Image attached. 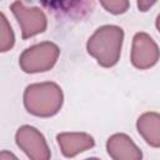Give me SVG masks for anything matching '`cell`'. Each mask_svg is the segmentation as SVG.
<instances>
[{
	"label": "cell",
	"mask_w": 160,
	"mask_h": 160,
	"mask_svg": "<svg viewBox=\"0 0 160 160\" xmlns=\"http://www.w3.org/2000/svg\"><path fill=\"white\" fill-rule=\"evenodd\" d=\"M10 9L21 29V38L29 39L41 34L48 28V19L42 9L38 6H26L22 1H14Z\"/></svg>",
	"instance_id": "cell-4"
},
{
	"label": "cell",
	"mask_w": 160,
	"mask_h": 160,
	"mask_svg": "<svg viewBox=\"0 0 160 160\" xmlns=\"http://www.w3.org/2000/svg\"><path fill=\"white\" fill-rule=\"evenodd\" d=\"M136 129L142 139L152 148L160 146V115L156 111H146L136 120Z\"/></svg>",
	"instance_id": "cell-9"
},
{
	"label": "cell",
	"mask_w": 160,
	"mask_h": 160,
	"mask_svg": "<svg viewBox=\"0 0 160 160\" xmlns=\"http://www.w3.org/2000/svg\"><path fill=\"white\" fill-rule=\"evenodd\" d=\"M22 100L29 114L38 118H50L60 111L64 104V92L56 82H34L25 88Z\"/></svg>",
	"instance_id": "cell-2"
},
{
	"label": "cell",
	"mask_w": 160,
	"mask_h": 160,
	"mask_svg": "<svg viewBox=\"0 0 160 160\" xmlns=\"http://www.w3.org/2000/svg\"><path fill=\"white\" fill-rule=\"evenodd\" d=\"M14 45H15L14 30L5 14L0 11V52H6L11 50Z\"/></svg>",
	"instance_id": "cell-10"
},
{
	"label": "cell",
	"mask_w": 160,
	"mask_h": 160,
	"mask_svg": "<svg viewBox=\"0 0 160 160\" xmlns=\"http://www.w3.org/2000/svg\"><path fill=\"white\" fill-rule=\"evenodd\" d=\"M159 46L155 40L144 31H139L132 38L130 60L139 70L152 68L159 61Z\"/></svg>",
	"instance_id": "cell-6"
},
{
	"label": "cell",
	"mask_w": 160,
	"mask_h": 160,
	"mask_svg": "<svg viewBox=\"0 0 160 160\" xmlns=\"http://www.w3.org/2000/svg\"><path fill=\"white\" fill-rule=\"evenodd\" d=\"M124 42V30L118 25H102L98 28L86 41V51L102 68H112L118 64Z\"/></svg>",
	"instance_id": "cell-1"
},
{
	"label": "cell",
	"mask_w": 160,
	"mask_h": 160,
	"mask_svg": "<svg viewBox=\"0 0 160 160\" xmlns=\"http://www.w3.org/2000/svg\"><path fill=\"white\" fill-rule=\"evenodd\" d=\"M60 55L59 46L52 41H41L26 48L20 58L19 65L26 74L45 72L54 68Z\"/></svg>",
	"instance_id": "cell-3"
},
{
	"label": "cell",
	"mask_w": 160,
	"mask_h": 160,
	"mask_svg": "<svg viewBox=\"0 0 160 160\" xmlns=\"http://www.w3.org/2000/svg\"><path fill=\"white\" fill-rule=\"evenodd\" d=\"M56 140L60 146L61 154L65 158H74L95 145L94 138L90 134L82 131L60 132L56 135Z\"/></svg>",
	"instance_id": "cell-8"
},
{
	"label": "cell",
	"mask_w": 160,
	"mask_h": 160,
	"mask_svg": "<svg viewBox=\"0 0 160 160\" xmlns=\"http://www.w3.org/2000/svg\"><path fill=\"white\" fill-rule=\"evenodd\" d=\"M106 150L112 160H142L140 148L124 132L112 134L106 140Z\"/></svg>",
	"instance_id": "cell-7"
},
{
	"label": "cell",
	"mask_w": 160,
	"mask_h": 160,
	"mask_svg": "<svg viewBox=\"0 0 160 160\" xmlns=\"http://www.w3.org/2000/svg\"><path fill=\"white\" fill-rule=\"evenodd\" d=\"M16 145L30 160H50L51 152L45 136L31 125H21L15 134Z\"/></svg>",
	"instance_id": "cell-5"
},
{
	"label": "cell",
	"mask_w": 160,
	"mask_h": 160,
	"mask_svg": "<svg viewBox=\"0 0 160 160\" xmlns=\"http://www.w3.org/2000/svg\"><path fill=\"white\" fill-rule=\"evenodd\" d=\"M0 160H19L16 155L9 150H1L0 151Z\"/></svg>",
	"instance_id": "cell-12"
},
{
	"label": "cell",
	"mask_w": 160,
	"mask_h": 160,
	"mask_svg": "<svg viewBox=\"0 0 160 160\" xmlns=\"http://www.w3.org/2000/svg\"><path fill=\"white\" fill-rule=\"evenodd\" d=\"M156 1H138V8L141 10V11H146L150 6H152L154 4H155Z\"/></svg>",
	"instance_id": "cell-13"
},
{
	"label": "cell",
	"mask_w": 160,
	"mask_h": 160,
	"mask_svg": "<svg viewBox=\"0 0 160 160\" xmlns=\"http://www.w3.org/2000/svg\"><path fill=\"white\" fill-rule=\"evenodd\" d=\"M84 160H100L99 158H88V159H84Z\"/></svg>",
	"instance_id": "cell-14"
},
{
	"label": "cell",
	"mask_w": 160,
	"mask_h": 160,
	"mask_svg": "<svg viewBox=\"0 0 160 160\" xmlns=\"http://www.w3.org/2000/svg\"><path fill=\"white\" fill-rule=\"evenodd\" d=\"M100 4H101V6H102L106 11H109V12H111V14H114V15L124 14V12L129 9V6H130V2H129V1H126V0L101 1Z\"/></svg>",
	"instance_id": "cell-11"
}]
</instances>
